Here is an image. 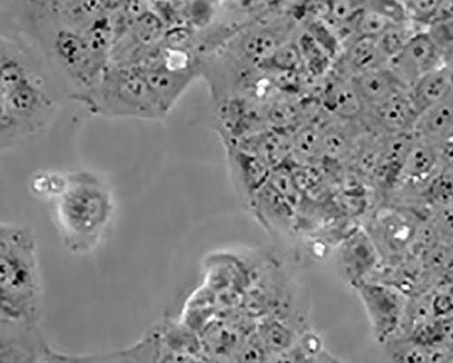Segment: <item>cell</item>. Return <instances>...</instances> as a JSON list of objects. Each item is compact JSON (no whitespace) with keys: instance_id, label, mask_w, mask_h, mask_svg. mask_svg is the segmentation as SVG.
Segmentation results:
<instances>
[{"instance_id":"6da1fadb","label":"cell","mask_w":453,"mask_h":363,"mask_svg":"<svg viewBox=\"0 0 453 363\" xmlns=\"http://www.w3.org/2000/svg\"><path fill=\"white\" fill-rule=\"evenodd\" d=\"M42 286L35 235L25 226L0 228V321L39 325Z\"/></svg>"},{"instance_id":"7a4b0ae2","label":"cell","mask_w":453,"mask_h":363,"mask_svg":"<svg viewBox=\"0 0 453 363\" xmlns=\"http://www.w3.org/2000/svg\"><path fill=\"white\" fill-rule=\"evenodd\" d=\"M113 217L110 192L95 176L74 174L56 195L55 220L62 243L71 252L96 250L108 235Z\"/></svg>"},{"instance_id":"3957f363","label":"cell","mask_w":453,"mask_h":363,"mask_svg":"<svg viewBox=\"0 0 453 363\" xmlns=\"http://www.w3.org/2000/svg\"><path fill=\"white\" fill-rule=\"evenodd\" d=\"M90 95L98 112L156 119L164 117L138 66H107Z\"/></svg>"},{"instance_id":"277c9868","label":"cell","mask_w":453,"mask_h":363,"mask_svg":"<svg viewBox=\"0 0 453 363\" xmlns=\"http://www.w3.org/2000/svg\"><path fill=\"white\" fill-rule=\"evenodd\" d=\"M355 290L365 310L375 341L382 346L399 337L409 305L402 290L376 280L365 282Z\"/></svg>"},{"instance_id":"5b68a950","label":"cell","mask_w":453,"mask_h":363,"mask_svg":"<svg viewBox=\"0 0 453 363\" xmlns=\"http://www.w3.org/2000/svg\"><path fill=\"white\" fill-rule=\"evenodd\" d=\"M334 258L339 274L354 289L371 279L384 261L369 233L360 228L337 244Z\"/></svg>"},{"instance_id":"8992f818","label":"cell","mask_w":453,"mask_h":363,"mask_svg":"<svg viewBox=\"0 0 453 363\" xmlns=\"http://www.w3.org/2000/svg\"><path fill=\"white\" fill-rule=\"evenodd\" d=\"M445 64V55L427 30L415 34L389 62L388 67L409 89L428 73Z\"/></svg>"},{"instance_id":"52a82bcc","label":"cell","mask_w":453,"mask_h":363,"mask_svg":"<svg viewBox=\"0 0 453 363\" xmlns=\"http://www.w3.org/2000/svg\"><path fill=\"white\" fill-rule=\"evenodd\" d=\"M50 349L39 325L0 321V363H42Z\"/></svg>"},{"instance_id":"ba28073f","label":"cell","mask_w":453,"mask_h":363,"mask_svg":"<svg viewBox=\"0 0 453 363\" xmlns=\"http://www.w3.org/2000/svg\"><path fill=\"white\" fill-rule=\"evenodd\" d=\"M308 331L291 307L257 321L255 326V334L271 358L292 348Z\"/></svg>"},{"instance_id":"9c48e42d","label":"cell","mask_w":453,"mask_h":363,"mask_svg":"<svg viewBox=\"0 0 453 363\" xmlns=\"http://www.w3.org/2000/svg\"><path fill=\"white\" fill-rule=\"evenodd\" d=\"M420 114L408 90L403 91L380 105L366 109L365 117L373 128L388 136L413 134Z\"/></svg>"},{"instance_id":"30bf717a","label":"cell","mask_w":453,"mask_h":363,"mask_svg":"<svg viewBox=\"0 0 453 363\" xmlns=\"http://www.w3.org/2000/svg\"><path fill=\"white\" fill-rule=\"evenodd\" d=\"M257 220L267 228L288 231L294 227L297 205L267 182L248 205Z\"/></svg>"},{"instance_id":"8fae6325","label":"cell","mask_w":453,"mask_h":363,"mask_svg":"<svg viewBox=\"0 0 453 363\" xmlns=\"http://www.w3.org/2000/svg\"><path fill=\"white\" fill-rule=\"evenodd\" d=\"M388 363H451L453 349L412 336H399L381 346Z\"/></svg>"},{"instance_id":"7c38bea8","label":"cell","mask_w":453,"mask_h":363,"mask_svg":"<svg viewBox=\"0 0 453 363\" xmlns=\"http://www.w3.org/2000/svg\"><path fill=\"white\" fill-rule=\"evenodd\" d=\"M229 163L236 187L250 204L257 192L267 183L273 168L257 156L228 145Z\"/></svg>"},{"instance_id":"4fadbf2b","label":"cell","mask_w":453,"mask_h":363,"mask_svg":"<svg viewBox=\"0 0 453 363\" xmlns=\"http://www.w3.org/2000/svg\"><path fill=\"white\" fill-rule=\"evenodd\" d=\"M323 102L326 111L346 122L362 120L366 112L352 78L347 76L340 75L326 86Z\"/></svg>"},{"instance_id":"5bb4252c","label":"cell","mask_w":453,"mask_h":363,"mask_svg":"<svg viewBox=\"0 0 453 363\" xmlns=\"http://www.w3.org/2000/svg\"><path fill=\"white\" fill-rule=\"evenodd\" d=\"M160 344L158 327L131 346L86 355H71L72 363H156Z\"/></svg>"},{"instance_id":"9a60e30c","label":"cell","mask_w":453,"mask_h":363,"mask_svg":"<svg viewBox=\"0 0 453 363\" xmlns=\"http://www.w3.org/2000/svg\"><path fill=\"white\" fill-rule=\"evenodd\" d=\"M453 92V67L443 64L414 83L408 95L420 116Z\"/></svg>"},{"instance_id":"2e32d148","label":"cell","mask_w":453,"mask_h":363,"mask_svg":"<svg viewBox=\"0 0 453 363\" xmlns=\"http://www.w3.org/2000/svg\"><path fill=\"white\" fill-rule=\"evenodd\" d=\"M366 109L377 106L395 95L408 90L388 68H380L352 78Z\"/></svg>"},{"instance_id":"e0dca14e","label":"cell","mask_w":453,"mask_h":363,"mask_svg":"<svg viewBox=\"0 0 453 363\" xmlns=\"http://www.w3.org/2000/svg\"><path fill=\"white\" fill-rule=\"evenodd\" d=\"M414 135L438 148L453 136V92L420 116Z\"/></svg>"},{"instance_id":"ac0fdd59","label":"cell","mask_w":453,"mask_h":363,"mask_svg":"<svg viewBox=\"0 0 453 363\" xmlns=\"http://www.w3.org/2000/svg\"><path fill=\"white\" fill-rule=\"evenodd\" d=\"M344 64L349 76L353 78L362 73L387 67L388 60L376 40L357 38L347 45Z\"/></svg>"},{"instance_id":"d6986e66","label":"cell","mask_w":453,"mask_h":363,"mask_svg":"<svg viewBox=\"0 0 453 363\" xmlns=\"http://www.w3.org/2000/svg\"><path fill=\"white\" fill-rule=\"evenodd\" d=\"M441 161L439 148L414 135L399 177L422 180L428 177Z\"/></svg>"},{"instance_id":"ffe728a7","label":"cell","mask_w":453,"mask_h":363,"mask_svg":"<svg viewBox=\"0 0 453 363\" xmlns=\"http://www.w3.org/2000/svg\"><path fill=\"white\" fill-rule=\"evenodd\" d=\"M291 158L296 165L316 166L324 159L322 128L300 126L291 134Z\"/></svg>"},{"instance_id":"44dd1931","label":"cell","mask_w":453,"mask_h":363,"mask_svg":"<svg viewBox=\"0 0 453 363\" xmlns=\"http://www.w3.org/2000/svg\"><path fill=\"white\" fill-rule=\"evenodd\" d=\"M324 159L334 163L348 159L354 152V141L348 127L340 125L322 127Z\"/></svg>"},{"instance_id":"7402d4cb","label":"cell","mask_w":453,"mask_h":363,"mask_svg":"<svg viewBox=\"0 0 453 363\" xmlns=\"http://www.w3.org/2000/svg\"><path fill=\"white\" fill-rule=\"evenodd\" d=\"M323 351L319 336L309 330L292 348L271 358L268 363H315Z\"/></svg>"},{"instance_id":"603a6c76","label":"cell","mask_w":453,"mask_h":363,"mask_svg":"<svg viewBox=\"0 0 453 363\" xmlns=\"http://www.w3.org/2000/svg\"><path fill=\"white\" fill-rule=\"evenodd\" d=\"M393 25L395 24L391 19L366 3L365 7L354 20L352 31L355 39L376 40Z\"/></svg>"},{"instance_id":"cb8c5ba5","label":"cell","mask_w":453,"mask_h":363,"mask_svg":"<svg viewBox=\"0 0 453 363\" xmlns=\"http://www.w3.org/2000/svg\"><path fill=\"white\" fill-rule=\"evenodd\" d=\"M408 22L393 25L376 39L388 62L403 49L415 34L420 32L414 31Z\"/></svg>"},{"instance_id":"d4e9b609","label":"cell","mask_w":453,"mask_h":363,"mask_svg":"<svg viewBox=\"0 0 453 363\" xmlns=\"http://www.w3.org/2000/svg\"><path fill=\"white\" fill-rule=\"evenodd\" d=\"M441 4L437 0L403 2L407 20L411 23L428 26V27L440 18Z\"/></svg>"},{"instance_id":"484cf974","label":"cell","mask_w":453,"mask_h":363,"mask_svg":"<svg viewBox=\"0 0 453 363\" xmlns=\"http://www.w3.org/2000/svg\"><path fill=\"white\" fill-rule=\"evenodd\" d=\"M270 359L254 330L242 344L232 363H268Z\"/></svg>"},{"instance_id":"4316f807","label":"cell","mask_w":453,"mask_h":363,"mask_svg":"<svg viewBox=\"0 0 453 363\" xmlns=\"http://www.w3.org/2000/svg\"><path fill=\"white\" fill-rule=\"evenodd\" d=\"M432 39L446 57L447 52L453 51V18H441L427 29Z\"/></svg>"},{"instance_id":"83f0119b","label":"cell","mask_w":453,"mask_h":363,"mask_svg":"<svg viewBox=\"0 0 453 363\" xmlns=\"http://www.w3.org/2000/svg\"><path fill=\"white\" fill-rule=\"evenodd\" d=\"M202 358L203 357L171 348L165 345L160 341L156 363H200Z\"/></svg>"},{"instance_id":"f1b7e54d","label":"cell","mask_w":453,"mask_h":363,"mask_svg":"<svg viewBox=\"0 0 453 363\" xmlns=\"http://www.w3.org/2000/svg\"><path fill=\"white\" fill-rule=\"evenodd\" d=\"M42 363H72L71 355L57 352L50 349Z\"/></svg>"},{"instance_id":"f546056e","label":"cell","mask_w":453,"mask_h":363,"mask_svg":"<svg viewBox=\"0 0 453 363\" xmlns=\"http://www.w3.org/2000/svg\"><path fill=\"white\" fill-rule=\"evenodd\" d=\"M315 363H345L342 360H340L331 353L326 351H323L319 357L317 358Z\"/></svg>"},{"instance_id":"4dcf8cb0","label":"cell","mask_w":453,"mask_h":363,"mask_svg":"<svg viewBox=\"0 0 453 363\" xmlns=\"http://www.w3.org/2000/svg\"><path fill=\"white\" fill-rule=\"evenodd\" d=\"M451 363H453V357H452V360H451Z\"/></svg>"}]
</instances>
